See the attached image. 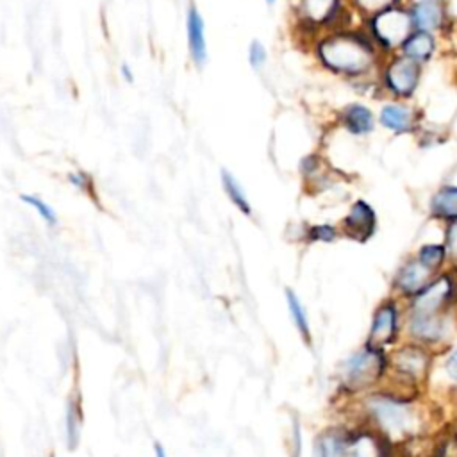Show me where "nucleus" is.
Segmentation results:
<instances>
[{
	"label": "nucleus",
	"mask_w": 457,
	"mask_h": 457,
	"mask_svg": "<svg viewBox=\"0 0 457 457\" xmlns=\"http://www.w3.org/2000/svg\"><path fill=\"white\" fill-rule=\"evenodd\" d=\"M352 432L345 427H328L312 443V457H348Z\"/></svg>",
	"instance_id": "nucleus-18"
},
{
	"label": "nucleus",
	"mask_w": 457,
	"mask_h": 457,
	"mask_svg": "<svg viewBox=\"0 0 457 457\" xmlns=\"http://www.w3.org/2000/svg\"><path fill=\"white\" fill-rule=\"evenodd\" d=\"M389 371L387 378H393L396 393L407 395V391L418 389L430 375L432 348L416 341H407L387 353Z\"/></svg>",
	"instance_id": "nucleus-4"
},
{
	"label": "nucleus",
	"mask_w": 457,
	"mask_h": 457,
	"mask_svg": "<svg viewBox=\"0 0 457 457\" xmlns=\"http://www.w3.org/2000/svg\"><path fill=\"white\" fill-rule=\"evenodd\" d=\"M120 73H121V77L125 79V82H129V84H132V82H134V73H132L130 64L123 62V64L120 66Z\"/></svg>",
	"instance_id": "nucleus-33"
},
{
	"label": "nucleus",
	"mask_w": 457,
	"mask_h": 457,
	"mask_svg": "<svg viewBox=\"0 0 457 457\" xmlns=\"http://www.w3.org/2000/svg\"><path fill=\"white\" fill-rule=\"evenodd\" d=\"M25 204H29L32 209H36L39 212V216L45 220L46 225H55L57 223V216H55V211L46 204L43 202L39 196H34V195H21L20 196Z\"/></svg>",
	"instance_id": "nucleus-29"
},
{
	"label": "nucleus",
	"mask_w": 457,
	"mask_h": 457,
	"mask_svg": "<svg viewBox=\"0 0 457 457\" xmlns=\"http://www.w3.org/2000/svg\"><path fill=\"white\" fill-rule=\"evenodd\" d=\"M220 179H221V186H223V191L225 195L228 196V200L246 216L252 214V205H250V200L241 186V182L228 171V170H221L220 171Z\"/></svg>",
	"instance_id": "nucleus-21"
},
{
	"label": "nucleus",
	"mask_w": 457,
	"mask_h": 457,
	"mask_svg": "<svg viewBox=\"0 0 457 457\" xmlns=\"http://www.w3.org/2000/svg\"><path fill=\"white\" fill-rule=\"evenodd\" d=\"M428 457H457V439L452 436L441 439Z\"/></svg>",
	"instance_id": "nucleus-31"
},
{
	"label": "nucleus",
	"mask_w": 457,
	"mask_h": 457,
	"mask_svg": "<svg viewBox=\"0 0 457 457\" xmlns=\"http://www.w3.org/2000/svg\"><path fill=\"white\" fill-rule=\"evenodd\" d=\"M362 27L366 29V32L384 55L398 52L403 41L414 30L407 4L387 7L362 20Z\"/></svg>",
	"instance_id": "nucleus-7"
},
{
	"label": "nucleus",
	"mask_w": 457,
	"mask_h": 457,
	"mask_svg": "<svg viewBox=\"0 0 457 457\" xmlns=\"http://www.w3.org/2000/svg\"><path fill=\"white\" fill-rule=\"evenodd\" d=\"M303 236L309 243H332L341 236V232H339V227L332 223H316L307 227Z\"/></svg>",
	"instance_id": "nucleus-26"
},
{
	"label": "nucleus",
	"mask_w": 457,
	"mask_h": 457,
	"mask_svg": "<svg viewBox=\"0 0 457 457\" xmlns=\"http://www.w3.org/2000/svg\"><path fill=\"white\" fill-rule=\"evenodd\" d=\"M186 41L191 62L202 68L207 62V37L204 18L195 4H191L186 12Z\"/></svg>",
	"instance_id": "nucleus-16"
},
{
	"label": "nucleus",
	"mask_w": 457,
	"mask_h": 457,
	"mask_svg": "<svg viewBox=\"0 0 457 457\" xmlns=\"http://www.w3.org/2000/svg\"><path fill=\"white\" fill-rule=\"evenodd\" d=\"M436 275L421 266L414 257L405 261L395 273L393 296L398 300H411L416 296Z\"/></svg>",
	"instance_id": "nucleus-15"
},
{
	"label": "nucleus",
	"mask_w": 457,
	"mask_h": 457,
	"mask_svg": "<svg viewBox=\"0 0 457 457\" xmlns=\"http://www.w3.org/2000/svg\"><path fill=\"white\" fill-rule=\"evenodd\" d=\"M428 211L436 220L452 221L457 218V184H443L428 202Z\"/></svg>",
	"instance_id": "nucleus-20"
},
{
	"label": "nucleus",
	"mask_w": 457,
	"mask_h": 457,
	"mask_svg": "<svg viewBox=\"0 0 457 457\" xmlns=\"http://www.w3.org/2000/svg\"><path fill=\"white\" fill-rule=\"evenodd\" d=\"M423 70L425 66L400 52L384 55L377 73L382 95L391 100H414L423 80Z\"/></svg>",
	"instance_id": "nucleus-6"
},
{
	"label": "nucleus",
	"mask_w": 457,
	"mask_h": 457,
	"mask_svg": "<svg viewBox=\"0 0 457 457\" xmlns=\"http://www.w3.org/2000/svg\"><path fill=\"white\" fill-rule=\"evenodd\" d=\"M311 50L323 71L355 84L377 79L384 59L362 23L318 34L311 43Z\"/></svg>",
	"instance_id": "nucleus-1"
},
{
	"label": "nucleus",
	"mask_w": 457,
	"mask_h": 457,
	"mask_svg": "<svg viewBox=\"0 0 457 457\" xmlns=\"http://www.w3.org/2000/svg\"><path fill=\"white\" fill-rule=\"evenodd\" d=\"M68 180L71 186H75L79 191L82 193H87V195H93L95 193V187H93V179L82 171V170H77V171H71L68 175Z\"/></svg>",
	"instance_id": "nucleus-30"
},
{
	"label": "nucleus",
	"mask_w": 457,
	"mask_h": 457,
	"mask_svg": "<svg viewBox=\"0 0 457 457\" xmlns=\"http://www.w3.org/2000/svg\"><path fill=\"white\" fill-rule=\"evenodd\" d=\"M264 2H266V4H268V5H273V4H275V2H277V0H264Z\"/></svg>",
	"instance_id": "nucleus-36"
},
{
	"label": "nucleus",
	"mask_w": 457,
	"mask_h": 457,
	"mask_svg": "<svg viewBox=\"0 0 457 457\" xmlns=\"http://www.w3.org/2000/svg\"><path fill=\"white\" fill-rule=\"evenodd\" d=\"M248 64L253 71H262L268 64V48L261 39H252L248 45Z\"/></svg>",
	"instance_id": "nucleus-27"
},
{
	"label": "nucleus",
	"mask_w": 457,
	"mask_h": 457,
	"mask_svg": "<svg viewBox=\"0 0 457 457\" xmlns=\"http://www.w3.org/2000/svg\"><path fill=\"white\" fill-rule=\"evenodd\" d=\"M387 352L366 343L341 362L339 384L348 395H368L387 378Z\"/></svg>",
	"instance_id": "nucleus-3"
},
{
	"label": "nucleus",
	"mask_w": 457,
	"mask_h": 457,
	"mask_svg": "<svg viewBox=\"0 0 457 457\" xmlns=\"http://www.w3.org/2000/svg\"><path fill=\"white\" fill-rule=\"evenodd\" d=\"M377 230V212L375 209L362 198L355 200L348 212L343 216L339 223V232L341 236L357 241V243H366L373 237Z\"/></svg>",
	"instance_id": "nucleus-14"
},
{
	"label": "nucleus",
	"mask_w": 457,
	"mask_h": 457,
	"mask_svg": "<svg viewBox=\"0 0 457 457\" xmlns=\"http://www.w3.org/2000/svg\"><path fill=\"white\" fill-rule=\"evenodd\" d=\"M416 30H425L436 36L446 34L455 23L452 7L446 2H412L407 4Z\"/></svg>",
	"instance_id": "nucleus-12"
},
{
	"label": "nucleus",
	"mask_w": 457,
	"mask_h": 457,
	"mask_svg": "<svg viewBox=\"0 0 457 457\" xmlns=\"http://www.w3.org/2000/svg\"><path fill=\"white\" fill-rule=\"evenodd\" d=\"M400 332H402V305L396 296H389L375 307L371 314L366 343L375 348L386 350L398 341Z\"/></svg>",
	"instance_id": "nucleus-10"
},
{
	"label": "nucleus",
	"mask_w": 457,
	"mask_h": 457,
	"mask_svg": "<svg viewBox=\"0 0 457 457\" xmlns=\"http://www.w3.org/2000/svg\"><path fill=\"white\" fill-rule=\"evenodd\" d=\"M295 16L311 43L325 30L355 25L353 20H359L348 0H295Z\"/></svg>",
	"instance_id": "nucleus-5"
},
{
	"label": "nucleus",
	"mask_w": 457,
	"mask_h": 457,
	"mask_svg": "<svg viewBox=\"0 0 457 457\" xmlns=\"http://www.w3.org/2000/svg\"><path fill=\"white\" fill-rule=\"evenodd\" d=\"M443 368H445L446 377H448L452 382L457 384V345L448 352Z\"/></svg>",
	"instance_id": "nucleus-32"
},
{
	"label": "nucleus",
	"mask_w": 457,
	"mask_h": 457,
	"mask_svg": "<svg viewBox=\"0 0 457 457\" xmlns=\"http://www.w3.org/2000/svg\"><path fill=\"white\" fill-rule=\"evenodd\" d=\"M336 121L339 129L352 137H368L378 127L377 111L362 100H352L339 107Z\"/></svg>",
	"instance_id": "nucleus-13"
},
{
	"label": "nucleus",
	"mask_w": 457,
	"mask_h": 457,
	"mask_svg": "<svg viewBox=\"0 0 457 457\" xmlns=\"http://www.w3.org/2000/svg\"><path fill=\"white\" fill-rule=\"evenodd\" d=\"M64 428H66V445L70 450H75L80 439V421H82V412H80V403L75 396H71L66 403V418H64Z\"/></svg>",
	"instance_id": "nucleus-24"
},
{
	"label": "nucleus",
	"mask_w": 457,
	"mask_h": 457,
	"mask_svg": "<svg viewBox=\"0 0 457 457\" xmlns=\"http://www.w3.org/2000/svg\"><path fill=\"white\" fill-rule=\"evenodd\" d=\"M437 50H439V36L414 29L409 34V37L403 41L398 52L412 59L414 62L427 66L436 57Z\"/></svg>",
	"instance_id": "nucleus-19"
},
{
	"label": "nucleus",
	"mask_w": 457,
	"mask_h": 457,
	"mask_svg": "<svg viewBox=\"0 0 457 457\" xmlns=\"http://www.w3.org/2000/svg\"><path fill=\"white\" fill-rule=\"evenodd\" d=\"M455 330L453 312L439 314H407L405 312V332L411 341L425 345L428 348L439 346L452 337Z\"/></svg>",
	"instance_id": "nucleus-9"
},
{
	"label": "nucleus",
	"mask_w": 457,
	"mask_h": 457,
	"mask_svg": "<svg viewBox=\"0 0 457 457\" xmlns=\"http://www.w3.org/2000/svg\"><path fill=\"white\" fill-rule=\"evenodd\" d=\"M362 411L370 427L380 432L391 443L412 439L421 427V418L412 403V396L396 393L393 389H373L371 393L364 395Z\"/></svg>",
	"instance_id": "nucleus-2"
},
{
	"label": "nucleus",
	"mask_w": 457,
	"mask_h": 457,
	"mask_svg": "<svg viewBox=\"0 0 457 457\" xmlns=\"http://www.w3.org/2000/svg\"><path fill=\"white\" fill-rule=\"evenodd\" d=\"M348 457H393L391 441L371 427L352 432Z\"/></svg>",
	"instance_id": "nucleus-17"
},
{
	"label": "nucleus",
	"mask_w": 457,
	"mask_h": 457,
	"mask_svg": "<svg viewBox=\"0 0 457 457\" xmlns=\"http://www.w3.org/2000/svg\"><path fill=\"white\" fill-rule=\"evenodd\" d=\"M412 2H446V0H405V4H412Z\"/></svg>",
	"instance_id": "nucleus-35"
},
{
	"label": "nucleus",
	"mask_w": 457,
	"mask_h": 457,
	"mask_svg": "<svg viewBox=\"0 0 457 457\" xmlns=\"http://www.w3.org/2000/svg\"><path fill=\"white\" fill-rule=\"evenodd\" d=\"M457 287L452 273H437L416 296L407 300V314H439L452 311Z\"/></svg>",
	"instance_id": "nucleus-8"
},
{
	"label": "nucleus",
	"mask_w": 457,
	"mask_h": 457,
	"mask_svg": "<svg viewBox=\"0 0 457 457\" xmlns=\"http://www.w3.org/2000/svg\"><path fill=\"white\" fill-rule=\"evenodd\" d=\"M286 303H287V311L291 314V320H293L298 334L302 336L305 345H311L312 337H311V325H309L307 312H305L300 298L296 296V293L293 289H289V287L286 289Z\"/></svg>",
	"instance_id": "nucleus-23"
},
{
	"label": "nucleus",
	"mask_w": 457,
	"mask_h": 457,
	"mask_svg": "<svg viewBox=\"0 0 457 457\" xmlns=\"http://www.w3.org/2000/svg\"><path fill=\"white\" fill-rule=\"evenodd\" d=\"M421 111L412 100L386 98L377 109V123L393 136L416 134L421 129Z\"/></svg>",
	"instance_id": "nucleus-11"
},
{
	"label": "nucleus",
	"mask_w": 457,
	"mask_h": 457,
	"mask_svg": "<svg viewBox=\"0 0 457 457\" xmlns=\"http://www.w3.org/2000/svg\"><path fill=\"white\" fill-rule=\"evenodd\" d=\"M445 248L448 262L457 268V218L452 221H446L445 227Z\"/></svg>",
	"instance_id": "nucleus-28"
},
{
	"label": "nucleus",
	"mask_w": 457,
	"mask_h": 457,
	"mask_svg": "<svg viewBox=\"0 0 457 457\" xmlns=\"http://www.w3.org/2000/svg\"><path fill=\"white\" fill-rule=\"evenodd\" d=\"M352 11L357 14V18L362 21L387 7L405 4V0H348Z\"/></svg>",
	"instance_id": "nucleus-25"
},
{
	"label": "nucleus",
	"mask_w": 457,
	"mask_h": 457,
	"mask_svg": "<svg viewBox=\"0 0 457 457\" xmlns=\"http://www.w3.org/2000/svg\"><path fill=\"white\" fill-rule=\"evenodd\" d=\"M414 259L425 266L428 271H432L434 275H437L445 262L448 261L446 257V248H445V243H427L423 246H420V250L416 252Z\"/></svg>",
	"instance_id": "nucleus-22"
},
{
	"label": "nucleus",
	"mask_w": 457,
	"mask_h": 457,
	"mask_svg": "<svg viewBox=\"0 0 457 457\" xmlns=\"http://www.w3.org/2000/svg\"><path fill=\"white\" fill-rule=\"evenodd\" d=\"M155 457H166V452H164V448L159 445V443H155Z\"/></svg>",
	"instance_id": "nucleus-34"
}]
</instances>
